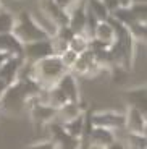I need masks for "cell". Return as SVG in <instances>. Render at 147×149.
<instances>
[{
	"label": "cell",
	"mask_w": 147,
	"mask_h": 149,
	"mask_svg": "<svg viewBox=\"0 0 147 149\" xmlns=\"http://www.w3.org/2000/svg\"><path fill=\"white\" fill-rule=\"evenodd\" d=\"M42 88L28 76H19L15 83H11L0 97V113L10 117L21 115L26 109H29L31 102L42 94Z\"/></svg>",
	"instance_id": "6da1fadb"
},
{
	"label": "cell",
	"mask_w": 147,
	"mask_h": 149,
	"mask_svg": "<svg viewBox=\"0 0 147 149\" xmlns=\"http://www.w3.org/2000/svg\"><path fill=\"white\" fill-rule=\"evenodd\" d=\"M28 71H29L26 74L28 78L36 81L42 89H49L52 86H57L60 78L68 70L62 63L60 57L52 55V57H47V58L39 60L36 63H28Z\"/></svg>",
	"instance_id": "7a4b0ae2"
},
{
	"label": "cell",
	"mask_w": 147,
	"mask_h": 149,
	"mask_svg": "<svg viewBox=\"0 0 147 149\" xmlns=\"http://www.w3.org/2000/svg\"><path fill=\"white\" fill-rule=\"evenodd\" d=\"M13 36L24 44H31V42H37V41H45V39H50L47 33L44 29L36 24L33 15L29 11H19L18 16H15V26H13Z\"/></svg>",
	"instance_id": "3957f363"
},
{
	"label": "cell",
	"mask_w": 147,
	"mask_h": 149,
	"mask_svg": "<svg viewBox=\"0 0 147 149\" xmlns=\"http://www.w3.org/2000/svg\"><path fill=\"white\" fill-rule=\"evenodd\" d=\"M91 122L94 127L107 128V130H120L125 128L126 123V113L115 110H102V112H91Z\"/></svg>",
	"instance_id": "277c9868"
},
{
	"label": "cell",
	"mask_w": 147,
	"mask_h": 149,
	"mask_svg": "<svg viewBox=\"0 0 147 149\" xmlns=\"http://www.w3.org/2000/svg\"><path fill=\"white\" fill-rule=\"evenodd\" d=\"M41 97V96H39ZM34 99L29 105V117L33 120L34 127H42V125H49L50 122H53L57 117V109L50 107L49 104L42 102L41 99Z\"/></svg>",
	"instance_id": "5b68a950"
},
{
	"label": "cell",
	"mask_w": 147,
	"mask_h": 149,
	"mask_svg": "<svg viewBox=\"0 0 147 149\" xmlns=\"http://www.w3.org/2000/svg\"><path fill=\"white\" fill-rule=\"evenodd\" d=\"M52 55H53V49H52L50 39L23 45V60L26 63H36L39 60L47 58V57H52Z\"/></svg>",
	"instance_id": "8992f818"
},
{
	"label": "cell",
	"mask_w": 147,
	"mask_h": 149,
	"mask_svg": "<svg viewBox=\"0 0 147 149\" xmlns=\"http://www.w3.org/2000/svg\"><path fill=\"white\" fill-rule=\"evenodd\" d=\"M47 128L50 131V138H52L50 141L55 144L57 149H79L81 141L73 138V136H70V134L63 130V127L60 123L50 122L47 125Z\"/></svg>",
	"instance_id": "52a82bcc"
},
{
	"label": "cell",
	"mask_w": 147,
	"mask_h": 149,
	"mask_svg": "<svg viewBox=\"0 0 147 149\" xmlns=\"http://www.w3.org/2000/svg\"><path fill=\"white\" fill-rule=\"evenodd\" d=\"M102 68L97 65L94 52L91 49H87L86 52L79 54L74 62V65L70 68V71L73 74H83V76H92V74H97Z\"/></svg>",
	"instance_id": "ba28073f"
},
{
	"label": "cell",
	"mask_w": 147,
	"mask_h": 149,
	"mask_svg": "<svg viewBox=\"0 0 147 149\" xmlns=\"http://www.w3.org/2000/svg\"><path fill=\"white\" fill-rule=\"evenodd\" d=\"M113 143H115V134L112 130L92 127L91 133L87 136V141H86L83 149H105Z\"/></svg>",
	"instance_id": "9c48e42d"
},
{
	"label": "cell",
	"mask_w": 147,
	"mask_h": 149,
	"mask_svg": "<svg viewBox=\"0 0 147 149\" xmlns=\"http://www.w3.org/2000/svg\"><path fill=\"white\" fill-rule=\"evenodd\" d=\"M24 67V60L21 57H8L3 63L0 65V79L7 86L15 83L19 76V71Z\"/></svg>",
	"instance_id": "30bf717a"
},
{
	"label": "cell",
	"mask_w": 147,
	"mask_h": 149,
	"mask_svg": "<svg viewBox=\"0 0 147 149\" xmlns=\"http://www.w3.org/2000/svg\"><path fill=\"white\" fill-rule=\"evenodd\" d=\"M125 97L128 102V107L136 109L141 113L146 115L147 110V89L146 86H137V88H131V89L125 91Z\"/></svg>",
	"instance_id": "8fae6325"
},
{
	"label": "cell",
	"mask_w": 147,
	"mask_h": 149,
	"mask_svg": "<svg viewBox=\"0 0 147 149\" xmlns=\"http://www.w3.org/2000/svg\"><path fill=\"white\" fill-rule=\"evenodd\" d=\"M128 133H134V134H142L147 136V127H146V115L141 113L136 109L128 107L126 112V123H125Z\"/></svg>",
	"instance_id": "7c38bea8"
},
{
	"label": "cell",
	"mask_w": 147,
	"mask_h": 149,
	"mask_svg": "<svg viewBox=\"0 0 147 149\" xmlns=\"http://www.w3.org/2000/svg\"><path fill=\"white\" fill-rule=\"evenodd\" d=\"M68 28L74 34H83L86 29V0L68 13Z\"/></svg>",
	"instance_id": "4fadbf2b"
},
{
	"label": "cell",
	"mask_w": 147,
	"mask_h": 149,
	"mask_svg": "<svg viewBox=\"0 0 147 149\" xmlns=\"http://www.w3.org/2000/svg\"><path fill=\"white\" fill-rule=\"evenodd\" d=\"M57 86H58L60 91L66 96L68 102H79V89H78L76 76L71 71H66L62 78H60V81L57 83Z\"/></svg>",
	"instance_id": "5bb4252c"
},
{
	"label": "cell",
	"mask_w": 147,
	"mask_h": 149,
	"mask_svg": "<svg viewBox=\"0 0 147 149\" xmlns=\"http://www.w3.org/2000/svg\"><path fill=\"white\" fill-rule=\"evenodd\" d=\"M0 54L23 58V44L13 36V33L0 34Z\"/></svg>",
	"instance_id": "9a60e30c"
},
{
	"label": "cell",
	"mask_w": 147,
	"mask_h": 149,
	"mask_svg": "<svg viewBox=\"0 0 147 149\" xmlns=\"http://www.w3.org/2000/svg\"><path fill=\"white\" fill-rule=\"evenodd\" d=\"M92 39H96L97 42H100V44H102L103 47H107V49L112 47V45L115 44V41H116V34H115L113 26L108 23V19H105V21H99V24H97L96 33H94V37H92Z\"/></svg>",
	"instance_id": "2e32d148"
},
{
	"label": "cell",
	"mask_w": 147,
	"mask_h": 149,
	"mask_svg": "<svg viewBox=\"0 0 147 149\" xmlns=\"http://www.w3.org/2000/svg\"><path fill=\"white\" fill-rule=\"evenodd\" d=\"M83 113V109L81 105H79V102H66L63 107L57 109V117L55 118L60 120V125H63V123L70 122V120L76 118V117H79Z\"/></svg>",
	"instance_id": "e0dca14e"
},
{
	"label": "cell",
	"mask_w": 147,
	"mask_h": 149,
	"mask_svg": "<svg viewBox=\"0 0 147 149\" xmlns=\"http://www.w3.org/2000/svg\"><path fill=\"white\" fill-rule=\"evenodd\" d=\"M84 113L86 112H83L79 117H76V118H73V120H70V122H66L62 125L63 130L76 139H81L83 130H84Z\"/></svg>",
	"instance_id": "ac0fdd59"
},
{
	"label": "cell",
	"mask_w": 147,
	"mask_h": 149,
	"mask_svg": "<svg viewBox=\"0 0 147 149\" xmlns=\"http://www.w3.org/2000/svg\"><path fill=\"white\" fill-rule=\"evenodd\" d=\"M86 8L96 16L97 21H105V19L110 16L108 10L103 7V3L100 2V0H86Z\"/></svg>",
	"instance_id": "d6986e66"
},
{
	"label": "cell",
	"mask_w": 147,
	"mask_h": 149,
	"mask_svg": "<svg viewBox=\"0 0 147 149\" xmlns=\"http://www.w3.org/2000/svg\"><path fill=\"white\" fill-rule=\"evenodd\" d=\"M68 49L79 55V54L86 52L89 49V39L86 36H83V34H74L71 37V41L68 42Z\"/></svg>",
	"instance_id": "ffe728a7"
},
{
	"label": "cell",
	"mask_w": 147,
	"mask_h": 149,
	"mask_svg": "<svg viewBox=\"0 0 147 149\" xmlns=\"http://www.w3.org/2000/svg\"><path fill=\"white\" fill-rule=\"evenodd\" d=\"M13 26H15V16L11 15L10 11L0 10V34H7L13 31Z\"/></svg>",
	"instance_id": "44dd1931"
},
{
	"label": "cell",
	"mask_w": 147,
	"mask_h": 149,
	"mask_svg": "<svg viewBox=\"0 0 147 149\" xmlns=\"http://www.w3.org/2000/svg\"><path fill=\"white\" fill-rule=\"evenodd\" d=\"M126 149H147V138L142 134L128 133L126 136Z\"/></svg>",
	"instance_id": "7402d4cb"
},
{
	"label": "cell",
	"mask_w": 147,
	"mask_h": 149,
	"mask_svg": "<svg viewBox=\"0 0 147 149\" xmlns=\"http://www.w3.org/2000/svg\"><path fill=\"white\" fill-rule=\"evenodd\" d=\"M128 31L134 41H141V42L146 41V34H147L146 23H137V21L132 23L131 26H128Z\"/></svg>",
	"instance_id": "603a6c76"
},
{
	"label": "cell",
	"mask_w": 147,
	"mask_h": 149,
	"mask_svg": "<svg viewBox=\"0 0 147 149\" xmlns=\"http://www.w3.org/2000/svg\"><path fill=\"white\" fill-rule=\"evenodd\" d=\"M128 8L137 23L147 21V3H131Z\"/></svg>",
	"instance_id": "cb8c5ba5"
},
{
	"label": "cell",
	"mask_w": 147,
	"mask_h": 149,
	"mask_svg": "<svg viewBox=\"0 0 147 149\" xmlns=\"http://www.w3.org/2000/svg\"><path fill=\"white\" fill-rule=\"evenodd\" d=\"M76 58H78V54H74L73 50H70V49H68V50H65V52H63L62 55H60V60H62V63L65 65V68H66L68 71H70V68L74 65Z\"/></svg>",
	"instance_id": "d4e9b609"
},
{
	"label": "cell",
	"mask_w": 147,
	"mask_h": 149,
	"mask_svg": "<svg viewBox=\"0 0 147 149\" xmlns=\"http://www.w3.org/2000/svg\"><path fill=\"white\" fill-rule=\"evenodd\" d=\"M55 2V5L58 8H62L65 13H70L73 8H76L78 5L81 3V2H84V0H53Z\"/></svg>",
	"instance_id": "484cf974"
},
{
	"label": "cell",
	"mask_w": 147,
	"mask_h": 149,
	"mask_svg": "<svg viewBox=\"0 0 147 149\" xmlns=\"http://www.w3.org/2000/svg\"><path fill=\"white\" fill-rule=\"evenodd\" d=\"M73 36H74V33L68 26H60L53 37H58V39H62V41H65V42H70Z\"/></svg>",
	"instance_id": "4316f807"
},
{
	"label": "cell",
	"mask_w": 147,
	"mask_h": 149,
	"mask_svg": "<svg viewBox=\"0 0 147 149\" xmlns=\"http://www.w3.org/2000/svg\"><path fill=\"white\" fill-rule=\"evenodd\" d=\"M23 149H57V148L52 141H42V143H36V144L26 146V148H23Z\"/></svg>",
	"instance_id": "83f0119b"
},
{
	"label": "cell",
	"mask_w": 147,
	"mask_h": 149,
	"mask_svg": "<svg viewBox=\"0 0 147 149\" xmlns=\"http://www.w3.org/2000/svg\"><path fill=\"white\" fill-rule=\"evenodd\" d=\"M103 3V7L108 10V13H113V11H116L118 8H120V3H118V0H100Z\"/></svg>",
	"instance_id": "f1b7e54d"
},
{
	"label": "cell",
	"mask_w": 147,
	"mask_h": 149,
	"mask_svg": "<svg viewBox=\"0 0 147 149\" xmlns=\"http://www.w3.org/2000/svg\"><path fill=\"white\" fill-rule=\"evenodd\" d=\"M105 149H126L125 146L121 144V143H118V141H115L113 144H110L108 148H105Z\"/></svg>",
	"instance_id": "f546056e"
},
{
	"label": "cell",
	"mask_w": 147,
	"mask_h": 149,
	"mask_svg": "<svg viewBox=\"0 0 147 149\" xmlns=\"http://www.w3.org/2000/svg\"><path fill=\"white\" fill-rule=\"evenodd\" d=\"M118 3H120V8H128L131 5V0H118Z\"/></svg>",
	"instance_id": "4dcf8cb0"
},
{
	"label": "cell",
	"mask_w": 147,
	"mask_h": 149,
	"mask_svg": "<svg viewBox=\"0 0 147 149\" xmlns=\"http://www.w3.org/2000/svg\"><path fill=\"white\" fill-rule=\"evenodd\" d=\"M7 88H8V86L5 84V83L2 81V79H0V97L3 96V93H5V89H7Z\"/></svg>",
	"instance_id": "1f68e13d"
},
{
	"label": "cell",
	"mask_w": 147,
	"mask_h": 149,
	"mask_svg": "<svg viewBox=\"0 0 147 149\" xmlns=\"http://www.w3.org/2000/svg\"><path fill=\"white\" fill-rule=\"evenodd\" d=\"M7 58H8V55H5V54H0V65L3 63V62H5Z\"/></svg>",
	"instance_id": "d6a6232c"
},
{
	"label": "cell",
	"mask_w": 147,
	"mask_h": 149,
	"mask_svg": "<svg viewBox=\"0 0 147 149\" xmlns=\"http://www.w3.org/2000/svg\"><path fill=\"white\" fill-rule=\"evenodd\" d=\"M131 3H147V0H131Z\"/></svg>",
	"instance_id": "836d02e7"
},
{
	"label": "cell",
	"mask_w": 147,
	"mask_h": 149,
	"mask_svg": "<svg viewBox=\"0 0 147 149\" xmlns=\"http://www.w3.org/2000/svg\"><path fill=\"white\" fill-rule=\"evenodd\" d=\"M0 10H3V8H2V2H0Z\"/></svg>",
	"instance_id": "e575fe53"
}]
</instances>
